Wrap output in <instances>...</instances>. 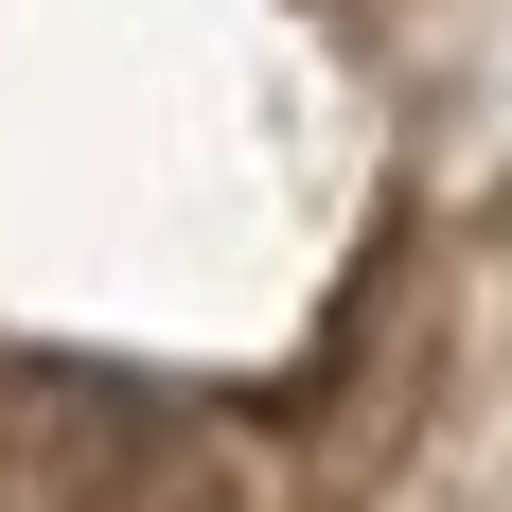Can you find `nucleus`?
<instances>
[{
	"mask_svg": "<svg viewBox=\"0 0 512 512\" xmlns=\"http://www.w3.org/2000/svg\"><path fill=\"white\" fill-rule=\"evenodd\" d=\"M0 512H265V460L142 371L0 354Z\"/></svg>",
	"mask_w": 512,
	"mask_h": 512,
	"instance_id": "1",
	"label": "nucleus"
}]
</instances>
